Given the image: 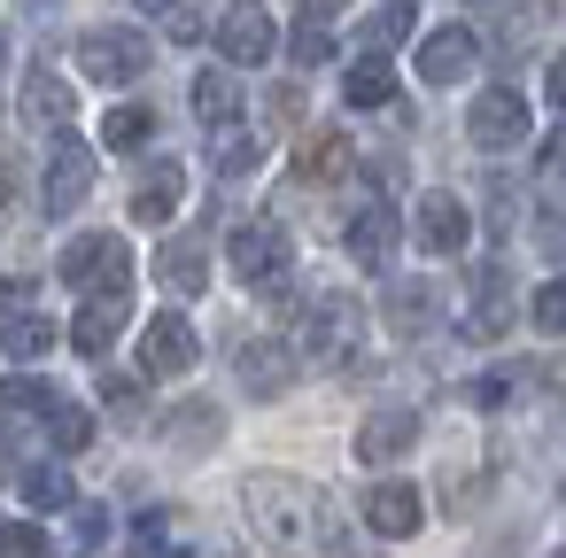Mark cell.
Instances as JSON below:
<instances>
[{
    "label": "cell",
    "mask_w": 566,
    "mask_h": 558,
    "mask_svg": "<svg viewBox=\"0 0 566 558\" xmlns=\"http://www.w3.org/2000/svg\"><path fill=\"white\" fill-rule=\"evenodd\" d=\"M241 504H249L256 535H264V543H280V550H295V543L311 535V512H318V496H311L303 481H287V473H249Z\"/></svg>",
    "instance_id": "cell-1"
},
{
    "label": "cell",
    "mask_w": 566,
    "mask_h": 558,
    "mask_svg": "<svg viewBox=\"0 0 566 558\" xmlns=\"http://www.w3.org/2000/svg\"><path fill=\"white\" fill-rule=\"evenodd\" d=\"M357 334H365V310H357L342 287H326V295H311V303H303L295 349H311V365H342V357L357 349Z\"/></svg>",
    "instance_id": "cell-2"
},
{
    "label": "cell",
    "mask_w": 566,
    "mask_h": 558,
    "mask_svg": "<svg viewBox=\"0 0 566 558\" xmlns=\"http://www.w3.org/2000/svg\"><path fill=\"white\" fill-rule=\"evenodd\" d=\"M287 225H272V218H249V225H233V241H226V264H233V280L241 287H264V295H280V280H287Z\"/></svg>",
    "instance_id": "cell-3"
},
{
    "label": "cell",
    "mask_w": 566,
    "mask_h": 558,
    "mask_svg": "<svg viewBox=\"0 0 566 558\" xmlns=\"http://www.w3.org/2000/svg\"><path fill=\"white\" fill-rule=\"evenodd\" d=\"M148 63H156V48H148L133 24H94V32H78V71L102 78V86H133Z\"/></svg>",
    "instance_id": "cell-4"
},
{
    "label": "cell",
    "mask_w": 566,
    "mask_h": 558,
    "mask_svg": "<svg viewBox=\"0 0 566 558\" xmlns=\"http://www.w3.org/2000/svg\"><path fill=\"white\" fill-rule=\"evenodd\" d=\"M63 280H71V287H94V295H133V287H125V280H133V249H125L117 233H86V241L63 249Z\"/></svg>",
    "instance_id": "cell-5"
},
{
    "label": "cell",
    "mask_w": 566,
    "mask_h": 558,
    "mask_svg": "<svg viewBox=\"0 0 566 558\" xmlns=\"http://www.w3.org/2000/svg\"><path fill=\"white\" fill-rule=\"evenodd\" d=\"M86 194H94V148H86V140H71V133H55V148H48V179H40L48 218H71Z\"/></svg>",
    "instance_id": "cell-6"
},
{
    "label": "cell",
    "mask_w": 566,
    "mask_h": 558,
    "mask_svg": "<svg viewBox=\"0 0 566 558\" xmlns=\"http://www.w3.org/2000/svg\"><path fill=\"white\" fill-rule=\"evenodd\" d=\"M195 357H202V341H195V326L179 310L148 318V334H140V372L148 380H179V372H195Z\"/></svg>",
    "instance_id": "cell-7"
},
{
    "label": "cell",
    "mask_w": 566,
    "mask_h": 558,
    "mask_svg": "<svg viewBox=\"0 0 566 558\" xmlns=\"http://www.w3.org/2000/svg\"><path fill=\"white\" fill-rule=\"evenodd\" d=\"M465 133H473V148H520L527 140V102L512 86H489V94H473Z\"/></svg>",
    "instance_id": "cell-8"
},
{
    "label": "cell",
    "mask_w": 566,
    "mask_h": 558,
    "mask_svg": "<svg viewBox=\"0 0 566 558\" xmlns=\"http://www.w3.org/2000/svg\"><path fill=\"white\" fill-rule=\"evenodd\" d=\"M295 372H303V357H295L287 341H241V349H233V380H241L249 396H287Z\"/></svg>",
    "instance_id": "cell-9"
},
{
    "label": "cell",
    "mask_w": 566,
    "mask_h": 558,
    "mask_svg": "<svg viewBox=\"0 0 566 558\" xmlns=\"http://www.w3.org/2000/svg\"><path fill=\"white\" fill-rule=\"evenodd\" d=\"M473 63H481V40H473L465 24H442V32L419 40V78H427V86H458Z\"/></svg>",
    "instance_id": "cell-10"
},
{
    "label": "cell",
    "mask_w": 566,
    "mask_h": 558,
    "mask_svg": "<svg viewBox=\"0 0 566 558\" xmlns=\"http://www.w3.org/2000/svg\"><path fill=\"white\" fill-rule=\"evenodd\" d=\"M342 249H349L365 272H380V264L396 256V210H388L380 194H373V202H357V210H349V225H342Z\"/></svg>",
    "instance_id": "cell-11"
},
{
    "label": "cell",
    "mask_w": 566,
    "mask_h": 558,
    "mask_svg": "<svg viewBox=\"0 0 566 558\" xmlns=\"http://www.w3.org/2000/svg\"><path fill=\"white\" fill-rule=\"evenodd\" d=\"M411 241H419L427 256H458V249H465V202H458V194H419Z\"/></svg>",
    "instance_id": "cell-12"
},
{
    "label": "cell",
    "mask_w": 566,
    "mask_h": 558,
    "mask_svg": "<svg viewBox=\"0 0 566 558\" xmlns=\"http://www.w3.org/2000/svg\"><path fill=\"white\" fill-rule=\"evenodd\" d=\"M419 519H427V496L411 481H373L365 488V527L373 535H419Z\"/></svg>",
    "instance_id": "cell-13"
},
{
    "label": "cell",
    "mask_w": 566,
    "mask_h": 558,
    "mask_svg": "<svg viewBox=\"0 0 566 558\" xmlns=\"http://www.w3.org/2000/svg\"><path fill=\"white\" fill-rule=\"evenodd\" d=\"M272 24L256 17V9H233V17H218V55L233 63V71H256V63H272Z\"/></svg>",
    "instance_id": "cell-14"
},
{
    "label": "cell",
    "mask_w": 566,
    "mask_h": 558,
    "mask_svg": "<svg viewBox=\"0 0 566 558\" xmlns=\"http://www.w3.org/2000/svg\"><path fill=\"white\" fill-rule=\"evenodd\" d=\"M465 334L473 341H504L512 334V280L489 264L481 280H473V303H465Z\"/></svg>",
    "instance_id": "cell-15"
},
{
    "label": "cell",
    "mask_w": 566,
    "mask_h": 558,
    "mask_svg": "<svg viewBox=\"0 0 566 558\" xmlns=\"http://www.w3.org/2000/svg\"><path fill=\"white\" fill-rule=\"evenodd\" d=\"M156 280H164L171 295H202V287H210V249H202L195 233L164 241V249H156Z\"/></svg>",
    "instance_id": "cell-16"
},
{
    "label": "cell",
    "mask_w": 566,
    "mask_h": 558,
    "mask_svg": "<svg viewBox=\"0 0 566 558\" xmlns=\"http://www.w3.org/2000/svg\"><path fill=\"white\" fill-rule=\"evenodd\" d=\"M419 442V411H373L365 427H357V457L365 465H388V457H403Z\"/></svg>",
    "instance_id": "cell-17"
},
{
    "label": "cell",
    "mask_w": 566,
    "mask_h": 558,
    "mask_svg": "<svg viewBox=\"0 0 566 558\" xmlns=\"http://www.w3.org/2000/svg\"><path fill=\"white\" fill-rule=\"evenodd\" d=\"M125 310H133L125 295H94V303H86V310L71 318V341H78L86 357H102V349H109V341L125 334Z\"/></svg>",
    "instance_id": "cell-18"
},
{
    "label": "cell",
    "mask_w": 566,
    "mask_h": 558,
    "mask_svg": "<svg viewBox=\"0 0 566 558\" xmlns=\"http://www.w3.org/2000/svg\"><path fill=\"white\" fill-rule=\"evenodd\" d=\"M357 156H349V133H311L303 148H295V179H311V187H326V179H342Z\"/></svg>",
    "instance_id": "cell-19"
},
{
    "label": "cell",
    "mask_w": 566,
    "mask_h": 558,
    "mask_svg": "<svg viewBox=\"0 0 566 558\" xmlns=\"http://www.w3.org/2000/svg\"><path fill=\"white\" fill-rule=\"evenodd\" d=\"M195 117H202L210 133H226V125L241 117V86H233V71H202V78H195Z\"/></svg>",
    "instance_id": "cell-20"
},
{
    "label": "cell",
    "mask_w": 566,
    "mask_h": 558,
    "mask_svg": "<svg viewBox=\"0 0 566 558\" xmlns=\"http://www.w3.org/2000/svg\"><path fill=\"white\" fill-rule=\"evenodd\" d=\"M0 411H9V419H55L63 396L48 380H32V372H9V380H0Z\"/></svg>",
    "instance_id": "cell-21"
},
{
    "label": "cell",
    "mask_w": 566,
    "mask_h": 558,
    "mask_svg": "<svg viewBox=\"0 0 566 558\" xmlns=\"http://www.w3.org/2000/svg\"><path fill=\"white\" fill-rule=\"evenodd\" d=\"M411 24H419L411 0H388V9H373V17H365V55H373V63H388V48H403V40H411Z\"/></svg>",
    "instance_id": "cell-22"
},
{
    "label": "cell",
    "mask_w": 566,
    "mask_h": 558,
    "mask_svg": "<svg viewBox=\"0 0 566 558\" xmlns=\"http://www.w3.org/2000/svg\"><path fill=\"white\" fill-rule=\"evenodd\" d=\"M342 102H349V109H388V102H396V71H388V63H373V55H365V63H349Z\"/></svg>",
    "instance_id": "cell-23"
},
{
    "label": "cell",
    "mask_w": 566,
    "mask_h": 558,
    "mask_svg": "<svg viewBox=\"0 0 566 558\" xmlns=\"http://www.w3.org/2000/svg\"><path fill=\"white\" fill-rule=\"evenodd\" d=\"M24 117L63 133V125H71V86H63L55 71H32V78H24Z\"/></svg>",
    "instance_id": "cell-24"
},
{
    "label": "cell",
    "mask_w": 566,
    "mask_h": 558,
    "mask_svg": "<svg viewBox=\"0 0 566 558\" xmlns=\"http://www.w3.org/2000/svg\"><path fill=\"white\" fill-rule=\"evenodd\" d=\"M434 326V287L427 280H411V287H388V334H427Z\"/></svg>",
    "instance_id": "cell-25"
},
{
    "label": "cell",
    "mask_w": 566,
    "mask_h": 558,
    "mask_svg": "<svg viewBox=\"0 0 566 558\" xmlns=\"http://www.w3.org/2000/svg\"><path fill=\"white\" fill-rule=\"evenodd\" d=\"M0 349H9V357H24V365H32V357H48V349H55V318L17 310L9 326H0Z\"/></svg>",
    "instance_id": "cell-26"
},
{
    "label": "cell",
    "mask_w": 566,
    "mask_h": 558,
    "mask_svg": "<svg viewBox=\"0 0 566 558\" xmlns=\"http://www.w3.org/2000/svg\"><path fill=\"white\" fill-rule=\"evenodd\" d=\"M256 156H264V140H256V133H241V125H226V133L210 140L218 179H249V171H256Z\"/></svg>",
    "instance_id": "cell-27"
},
{
    "label": "cell",
    "mask_w": 566,
    "mask_h": 558,
    "mask_svg": "<svg viewBox=\"0 0 566 558\" xmlns=\"http://www.w3.org/2000/svg\"><path fill=\"white\" fill-rule=\"evenodd\" d=\"M179 194H187V179L164 164L156 179H140V194H133V218H140V225H164V218L179 210Z\"/></svg>",
    "instance_id": "cell-28"
},
{
    "label": "cell",
    "mask_w": 566,
    "mask_h": 558,
    "mask_svg": "<svg viewBox=\"0 0 566 558\" xmlns=\"http://www.w3.org/2000/svg\"><path fill=\"white\" fill-rule=\"evenodd\" d=\"M17 488H24L32 512H63V504H71V473H63V465H24Z\"/></svg>",
    "instance_id": "cell-29"
},
{
    "label": "cell",
    "mask_w": 566,
    "mask_h": 558,
    "mask_svg": "<svg viewBox=\"0 0 566 558\" xmlns=\"http://www.w3.org/2000/svg\"><path fill=\"white\" fill-rule=\"evenodd\" d=\"M148 133H156V109H148V102H125V109L102 117V140H109V148H148Z\"/></svg>",
    "instance_id": "cell-30"
},
{
    "label": "cell",
    "mask_w": 566,
    "mask_h": 558,
    "mask_svg": "<svg viewBox=\"0 0 566 558\" xmlns=\"http://www.w3.org/2000/svg\"><path fill=\"white\" fill-rule=\"evenodd\" d=\"M218 427H226V411H218V403H179V419H171V442H187V450H210V442H218Z\"/></svg>",
    "instance_id": "cell-31"
},
{
    "label": "cell",
    "mask_w": 566,
    "mask_h": 558,
    "mask_svg": "<svg viewBox=\"0 0 566 558\" xmlns=\"http://www.w3.org/2000/svg\"><path fill=\"white\" fill-rule=\"evenodd\" d=\"M527 318H535L543 334H566V272L535 287V303H527Z\"/></svg>",
    "instance_id": "cell-32"
},
{
    "label": "cell",
    "mask_w": 566,
    "mask_h": 558,
    "mask_svg": "<svg viewBox=\"0 0 566 558\" xmlns=\"http://www.w3.org/2000/svg\"><path fill=\"white\" fill-rule=\"evenodd\" d=\"M48 434H55V450H86V442H94V411H78V403H63V411L48 419Z\"/></svg>",
    "instance_id": "cell-33"
},
{
    "label": "cell",
    "mask_w": 566,
    "mask_h": 558,
    "mask_svg": "<svg viewBox=\"0 0 566 558\" xmlns=\"http://www.w3.org/2000/svg\"><path fill=\"white\" fill-rule=\"evenodd\" d=\"M0 558H48V535L32 519H9V527H0Z\"/></svg>",
    "instance_id": "cell-34"
},
{
    "label": "cell",
    "mask_w": 566,
    "mask_h": 558,
    "mask_svg": "<svg viewBox=\"0 0 566 558\" xmlns=\"http://www.w3.org/2000/svg\"><path fill=\"white\" fill-rule=\"evenodd\" d=\"M287 48H295V63H303V71H311V63H326V55H334V40H326V32H318V24H295V40H287Z\"/></svg>",
    "instance_id": "cell-35"
},
{
    "label": "cell",
    "mask_w": 566,
    "mask_h": 558,
    "mask_svg": "<svg viewBox=\"0 0 566 558\" xmlns=\"http://www.w3.org/2000/svg\"><path fill=\"white\" fill-rule=\"evenodd\" d=\"M102 396H109V411H117L125 427L140 419V388H133V380H102Z\"/></svg>",
    "instance_id": "cell-36"
},
{
    "label": "cell",
    "mask_w": 566,
    "mask_h": 558,
    "mask_svg": "<svg viewBox=\"0 0 566 558\" xmlns=\"http://www.w3.org/2000/svg\"><path fill=\"white\" fill-rule=\"evenodd\" d=\"M535 241H543L551 256H566V210H535Z\"/></svg>",
    "instance_id": "cell-37"
},
{
    "label": "cell",
    "mask_w": 566,
    "mask_h": 558,
    "mask_svg": "<svg viewBox=\"0 0 566 558\" xmlns=\"http://www.w3.org/2000/svg\"><path fill=\"white\" fill-rule=\"evenodd\" d=\"M264 102H272V125H295L303 117V86H272Z\"/></svg>",
    "instance_id": "cell-38"
},
{
    "label": "cell",
    "mask_w": 566,
    "mask_h": 558,
    "mask_svg": "<svg viewBox=\"0 0 566 558\" xmlns=\"http://www.w3.org/2000/svg\"><path fill=\"white\" fill-rule=\"evenodd\" d=\"M140 558H187V550L164 543V519H140Z\"/></svg>",
    "instance_id": "cell-39"
},
{
    "label": "cell",
    "mask_w": 566,
    "mask_h": 558,
    "mask_svg": "<svg viewBox=\"0 0 566 558\" xmlns=\"http://www.w3.org/2000/svg\"><path fill=\"white\" fill-rule=\"evenodd\" d=\"M102 535H109V512H102V504H78V543H86V550H94V543H102Z\"/></svg>",
    "instance_id": "cell-40"
},
{
    "label": "cell",
    "mask_w": 566,
    "mask_h": 558,
    "mask_svg": "<svg viewBox=\"0 0 566 558\" xmlns=\"http://www.w3.org/2000/svg\"><path fill=\"white\" fill-rule=\"evenodd\" d=\"M543 86H551V102H558V109H566V55H558V63H551V71H543Z\"/></svg>",
    "instance_id": "cell-41"
},
{
    "label": "cell",
    "mask_w": 566,
    "mask_h": 558,
    "mask_svg": "<svg viewBox=\"0 0 566 558\" xmlns=\"http://www.w3.org/2000/svg\"><path fill=\"white\" fill-rule=\"evenodd\" d=\"M543 164H551V171H566V125H558V133L543 140Z\"/></svg>",
    "instance_id": "cell-42"
},
{
    "label": "cell",
    "mask_w": 566,
    "mask_h": 558,
    "mask_svg": "<svg viewBox=\"0 0 566 558\" xmlns=\"http://www.w3.org/2000/svg\"><path fill=\"white\" fill-rule=\"evenodd\" d=\"M133 9H148V17H179L187 0H133Z\"/></svg>",
    "instance_id": "cell-43"
},
{
    "label": "cell",
    "mask_w": 566,
    "mask_h": 558,
    "mask_svg": "<svg viewBox=\"0 0 566 558\" xmlns=\"http://www.w3.org/2000/svg\"><path fill=\"white\" fill-rule=\"evenodd\" d=\"M295 9H311V17H334V9H342V0H295Z\"/></svg>",
    "instance_id": "cell-44"
},
{
    "label": "cell",
    "mask_w": 566,
    "mask_h": 558,
    "mask_svg": "<svg viewBox=\"0 0 566 558\" xmlns=\"http://www.w3.org/2000/svg\"><path fill=\"white\" fill-rule=\"evenodd\" d=\"M233 9H256V0H233Z\"/></svg>",
    "instance_id": "cell-45"
},
{
    "label": "cell",
    "mask_w": 566,
    "mask_h": 558,
    "mask_svg": "<svg viewBox=\"0 0 566 558\" xmlns=\"http://www.w3.org/2000/svg\"><path fill=\"white\" fill-rule=\"evenodd\" d=\"M0 465H9V450H0Z\"/></svg>",
    "instance_id": "cell-46"
},
{
    "label": "cell",
    "mask_w": 566,
    "mask_h": 558,
    "mask_svg": "<svg viewBox=\"0 0 566 558\" xmlns=\"http://www.w3.org/2000/svg\"><path fill=\"white\" fill-rule=\"evenodd\" d=\"M0 194H9V179H0Z\"/></svg>",
    "instance_id": "cell-47"
},
{
    "label": "cell",
    "mask_w": 566,
    "mask_h": 558,
    "mask_svg": "<svg viewBox=\"0 0 566 558\" xmlns=\"http://www.w3.org/2000/svg\"><path fill=\"white\" fill-rule=\"evenodd\" d=\"M558 558H566V550H558Z\"/></svg>",
    "instance_id": "cell-48"
}]
</instances>
